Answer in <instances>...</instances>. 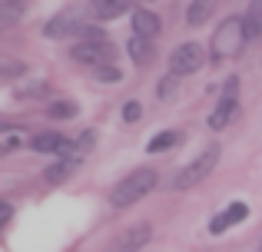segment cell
Instances as JSON below:
<instances>
[{
	"label": "cell",
	"mask_w": 262,
	"mask_h": 252,
	"mask_svg": "<svg viewBox=\"0 0 262 252\" xmlns=\"http://www.w3.org/2000/svg\"><path fill=\"white\" fill-rule=\"evenodd\" d=\"M173 90H176V77H166V80H160V100H169L173 97Z\"/></svg>",
	"instance_id": "7402d4cb"
},
{
	"label": "cell",
	"mask_w": 262,
	"mask_h": 252,
	"mask_svg": "<svg viewBox=\"0 0 262 252\" xmlns=\"http://www.w3.org/2000/svg\"><path fill=\"white\" fill-rule=\"evenodd\" d=\"M86 17H93L90 13V4L86 7H67V10H60L57 17L47 24V37H53V40H60V37H83V40H100L103 33H100V27H86Z\"/></svg>",
	"instance_id": "7a4b0ae2"
},
{
	"label": "cell",
	"mask_w": 262,
	"mask_h": 252,
	"mask_svg": "<svg viewBox=\"0 0 262 252\" xmlns=\"http://www.w3.org/2000/svg\"><path fill=\"white\" fill-rule=\"evenodd\" d=\"M70 57L77 60V63H83V66L100 70V66L113 63V43H110L106 37H100V40H80V43L70 50Z\"/></svg>",
	"instance_id": "8992f818"
},
{
	"label": "cell",
	"mask_w": 262,
	"mask_h": 252,
	"mask_svg": "<svg viewBox=\"0 0 262 252\" xmlns=\"http://www.w3.org/2000/svg\"><path fill=\"white\" fill-rule=\"evenodd\" d=\"M120 77H123V73L116 70L113 63H110V66H100V70H96V80H100V83H116Z\"/></svg>",
	"instance_id": "44dd1931"
},
{
	"label": "cell",
	"mask_w": 262,
	"mask_h": 252,
	"mask_svg": "<svg viewBox=\"0 0 262 252\" xmlns=\"http://www.w3.org/2000/svg\"><path fill=\"white\" fill-rule=\"evenodd\" d=\"M243 43H246V30H243V17H226L219 24V30L212 33V60L216 63H226V60H236L243 53Z\"/></svg>",
	"instance_id": "3957f363"
},
{
	"label": "cell",
	"mask_w": 262,
	"mask_h": 252,
	"mask_svg": "<svg viewBox=\"0 0 262 252\" xmlns=\"http://www.w3.org/2000/svg\"><path fill=\"white\" fill-rule=\"evenodd\" d=\"M73 113H77V103H73V100H57V103H50L47 117H53V120H70Z\"/></svg>",
	"instance_id": "d6986e66"
},
{
	"label": "cell",
	"mask_w": 262,
	"mask_h": 252,
	"mask_svg": "<svg viewBox=\"0 0 262 252\" xmlns=\"http://www.w3.org/2000/svg\"><path fill=\"white\" fill-rule=\"evenodd\" d=\"M219 156H223V146H219V143H212V146H206L203 153H199L196 159L189 163V166H183V169L176 173L173 186H176V189H192V186H199V182H203L206 176H209L212 169H216Z\"/></svg>",
	"instance_id": "277c9868"
},
{
	"label": "cell",
	"mask_w": 262,
	"mask_h": 252,
	"mask_svg": "<svg viewBox=\"0 0 262 252\" xmlns=\"http://www.w3.org/2000/svg\"><path fill=\"white\" fill-rule=\"evenodd\" d=\"M243 30H246V40H259L262 37V0L249 4V10L243 13Z\"/></svg>",
	"instance_id": "4fadbf2b"
},
{
	"label": "cell",
	"mask_w": 262,
	"mask_h": 252,
	"mask_svg": "<svg viewBox=\"0 0 262 252\" xmlns=\"http://www.w3.org/2000/svg\"><path fill=\"white\" fill-rule=\"evenodd\" d=\"M212 7H216V4H209V0H196V4H189V10H186V24H189V27L206 24L209 13H212Z\"/></svg>",
	"instance_id": "2e32d148"
},
{
	"label": "cell",
	"mask_w": 262,
	"mask_h": 252,
	"mask_svg": "<svg viewBox=\"0 0 262 252\" xmlns=\"http://www.w3.org/2000/svg\"><path fill=\"white\" fill-rule=\"evenodd\" d=\"M140 117H143V106L136 103V100H129V103L123 106V120H126V123H140Z\"/></svg>",
	"instance_id": "ffe728a7"
},
{
	"label": "cell",
	"mask_w": 262,
	"mask_h": 252,
	"mask_svg": "<svg viewBox=\"0 0 262 252\" xmlns=\"http://www.w3.org/2000/svg\"><path fill=\"white\" fill-rule=\"evenodd\" d=\"M246 216H249V206H246V202H229V206H226L223 213H219L216 219L209 222V233H212V236H223L226 229L239 226V222H243Z\"/></svg>",
	"instance_id": "ba28073f"
},
{
	"label": "cell",
	"mask_w": 262,
	"mask_h": 252,
	"mask_svg": "<svg viewBox=\"0 0 262 252\" xmlns=\"http://www.w3.org/2000/svg\"><path fill=\"white\" fill-rule=\"evenodd\" d=\"M160 33V17L153 10H133V37L153 40Z\"/></svg>",
	"instance_id": "8fae6325"
},
{
	"label": "cell",
	"mask_w": 262,
	"mask_h": 252,
	"mask_svg": "<svg viewBox=\"0 0 262 252\" xmlns=\"http://www.w3.org/2000/svg\"><path fill=\"white\" fill-rule=\"evenodd\" d=\"M176 143H179V133L176 129H166V133H156L153 140L146 143V153H163V149L176 146Z\"/></svg>",
	"instance_id": "ac0fdd59"
},
{
	"label": "cell",
	"mask_w": 262,
	"mask_h": 252,
	"mask_svg": "<svg viewBox=\"0 0 262 252\" xmlns=\"http://www.w3.org/2000/svg\"><path fill=\"white\" fill-rule=\"evenodd\" d=\"M20 17H24V4H20V0H4V4H0V30H4V27H13Z\"/></svg>",
	"instance_id": "e0dca14e"
},
{
	"label": "cell",
	"mask_w": 262,
	"mask_h": 252,
	"mask_svg": "<svg viewBox=\"0 0 262 252\" xmlns=\"http://www.w3.org/2000/svg\"><path fill=\"white\" fill-rule=\"evenodd\" d=\"M206 63V50L196 43V40H186L179 43L173 53H169V77H189V73H199Z\"/></svg>",
	"instance_id": "5b68a950"
},
{
	"label": "cell",
	"mask_w": 262,
	"mask_h": 252,
	"mask_svg": "<svg viewBox=\"0 0 262 252\" xmlns=\"http://www.w3.org/2000/svg\"><path fill=\"white\" fill-rule=\"evenodd\" d=\"M126 50H129V57L136 60L140 66H146L149 60H153V40H143V37H129V43H126Z\"/></svg>",
	"instance_id": "9a60e30c"
},
{
	"label": "cell",
	"mask_w": 262,
	"mask_h": 252,
	"mask_svg": "<svg viewBox=\"0 0 262 252\" xmlns=\"http://www.w3.org/2000/svg\"><path fill=\"white\" fill-rule=\"evenodd\" d=\"M77 166H80V156H63V159H57L50 169H47V182H50V186H60Z\"/></svg>",
	"instance_id": "5bb4252c"
},
{
	"label": "cell",
	"mask_w": 262,
	"mask_h": 252,
	"mask_svg": "<svg viewBox=\"0 0 262 252\" xmlns=\"http://www.w3.org/2000/svg\"><path fill=\"white\" fill-rule=\"evenodd\" d=\"M156 182H160V176H156L153 169H146V166L133 169L129 176H123V179L113 186V193H110V206H113V209L133 206V202H140L146 193H153Z\"/></svg>",
	"instance_id": "6da1fadb"
},
{
	"label": "cell",
	"mask_w": 262,
	"mask_h": 252,
	"mask_svg": "<svg viewBox=\"0 0 262 252\" xmlns=\"http://www.w3.org/2000/svg\"><path fill=\"white\" fill-rule=\"evenodd\" d=\"M10 216H13V206H10V202H4V199H0V222H7Z\"/></svg>",
	"instance_id": "cb8c5ba5"
},
{
	"label": "cell",
	"mask_w": 262,
	"mask_h": 252,
	"mask_svg": "<svg viewBox=\"0 0 262 252\" xmlns=\"http://www.w3.org/2000/svg\"><path fill=\"white\" fill-rule=\"evenodd\" d=\"M129 7H133L129 0H96V4H90V13H93V20H116Z\"/></svg>",
	"instance_id": "7c38bea8"
},
{
	"label": "cell",
	"mask_w": 262,
	"mask_h": 252,
	"mask_svg": "<svg viewBox=\"0 0 262 252\" xmlns=\"http://www.w3.org/2000/svg\"><path fill=\"white\" fill-rule=\"evenodd\" d=\"M146 242H149V226H146V222H140V226L126 229V233L113 242V249H110V252H140Z\"/></svg>",
	"instance_id": "9c48e42d"
},
{
	"label": "cell",
	"mask_w": 262,
	"mask_h": 252,
	"mask_svg": "<svg viewBox=\"0 0 262 252\" xmlns=\"http://www.w3.org/2000/svg\"><path fill=\"white\" fill-rule=\"evenodd\" d=\"M93 140H96V133L86 129V133L80 136V143H77V153H90V149H93Z\"/></svg>",
	"instance_id": "603a6c76"
},
{
	"label": "cell",
	"mask_w": 262,
	"mask_h": 252,
	"mask_svg": "<svg viewBox=\"0 0 262 252\" xmlns=\"http://www.w3.org/2000/svg\"><path fill=\"white\" fill-rule=\"evenodd\" d=\"M239 110V80L236 77H229L226 80V86H223V97H219V103H216V113H209V129H223L226 123L232 120V113Z\"/></svg>",
	"instance_id": "52a82bcc"
},
{
	"label": "cell",
	"mask_w": 262,
	"mask_h": 252,
	"mask_svg": "<svg viewBox=\"0 0 262 252\" xmlns=\"http://www.w3.org/2000/svg\"><path fill=\"white\" fill-rule=\"evenodd\" d=\"M30 146L37 149V153H57V156H63V153H70V149H73V140H70V136H63V133H40L37 140H30Z\"/></svg>",
	"instance_id": "30bf717a"
}]
</instances>
